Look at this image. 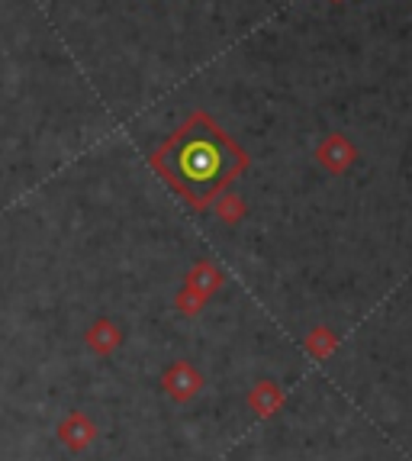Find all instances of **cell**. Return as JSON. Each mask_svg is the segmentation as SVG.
Returning a JSON list of instances; mask_svg holds the SVG:
<instances>
[{
    "label": "cell",
    "mask_w": 412,
    "mask_h": 461,
    "mask_svg": "<svg viewBox=\"0 0 412 461\" xmlns=\"http://www.w3.org/2000/svg\"><path fill=\"white\" fill-rule=\"evenodd\" d=\"M155 165L184 197L193 200L197 207H203L222 187H229L242 175L248 158L210 116L193 113L158 149Z\"/></svg>",
    "instance_id": "obj_1"
}]
</instances>
